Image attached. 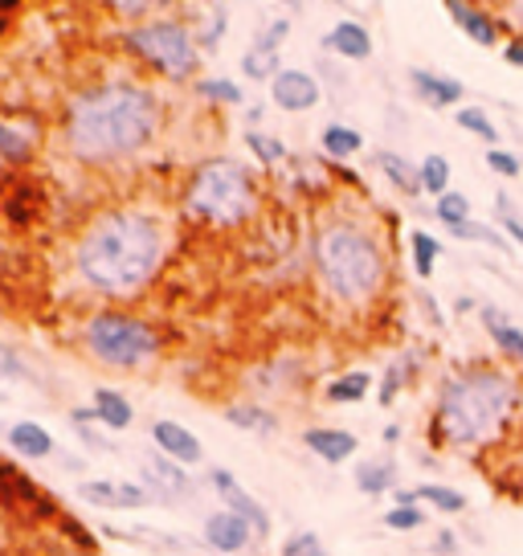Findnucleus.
Listing matches in <instances>:
<instances>
[{
	"mask_svg": "<svg viewBox=\"0 0 523 556\" xmlns=\"http://www.w3.org/2000/svg\"><path fill=\"white\" fill-rule=\"evenodd\" d=\"M368 372H348V377H340V381L328 384V397L332 401H360L368 393Z\"/></svg>",
	"mask_w": 523,
	"mask_h": 556,
	"instance_id": "obj_32",
	"label": "nucleus"
},
{
	"mask_svg": "<svg viewBox=\"0 0 523 556\" xmlns=\"http://www.w3.org/2000/svg\"><path fill=\"white\" fill-rule=\"evenodd\" d=\"M270 99L282 111H311L319 103V83H315L307 70H282L279 78L270 83Z\"/></svg>",
	"mask_w": 523,
	"mask_h": 556,
	"instance_id": "obj_9",
	"label": "nucleus"
},
{
	"mask_svg": "<svg viewBox=\"0 0 523 556\" xmlns=\"http://www.w3.org/2000/svg\"><path fill=\"white\" fill-rule=\"evenodd\" d=\"M201 94L213 99V103H242V87H233L229 78H209V83H201Z\"/></svg>",
	"mask_w": 523,
	"mask_h": 556,
	"instance_id": "obj_38",
	"label": "nucleus"
},
{
	"mask_svg": "<svg viewBox=\"0 0 523 556\" xmlns=\"http://www.w3.org/2000/svg\"><path fill=\"white\" fill-rule=\"evenodd\" d=\"M242 70L245 78H254V83H275L282 70H279V50H266V46H254V50L242 58Z\"/></svg>",
	"mask_w": 523,
	"mask_h": 556,
	"instance_id": "obj_22",
	"label": "nucleus"
},
{
	"mask_svg": "<svg viewBox=\"0 0 523 556\" xmlns=\"http://www.w3.org/2000/svg\"><path fill=\"white\" fill-rule=\"evenodd\" d=\"M9 442H13V451L25 454V458H46V454L53 451L50 430H41L37 421H17V426L9 430Z\"/></svg>",
	"mask_w": 523,
	"mask_h": 556,
	"instance_id": "obj_17",
	"label": "nucleus"
},
{
	"mask_svg": "<svg viewBox=\"0 0 523 556\" xmlns=\"http://www.w3.org/2000/svg\"><path fill=\"white\" fill-rule=\"evenodd\" d=\"M94 417L103 421L106 430H127L131 426V401L123 397V393H115V389H99L94 393Z\"/></svg>",
	"mask_w": 523,
	"mask_h": 556,
	"instance_id": "obj_16",
	"label": "nucleus"
},
{
	"mask_svg": "<svg viewBox=\"0 0 523 556\" xmlns=\"http://www.w3.org/2000/svg\"><path fill=\"white\" fill-rule=\"evenodd\" d=\"M413 87H418V94L430 106H454L458 99H462V94H467V87H462L458 78H446V74H430V70H413Z\"/></svg>",
	"mask_w": 523,
	"mask_h": 556,
	"instance_id": "obj_14",
	"label": "nucleus"
},
{
	"mask_svg": "<svg viewBox=\"0 0 523 556\" xmlns=\"http://www.w3.org/2000/svg\"><path fill=\"white\" fill-rule=\"evenodd\" d=\"M286 34H291V21H270V25H266V34L258 37V46H266V50H279L282 41H286Z\"/></svg>",
	"mask_w": 523,
	"mask_h": 556,
	"instance_id": "obj_39",
	"label": "nucleus"
},
{
	"mask_svg": "<svg viewBox=\"0 0 523 556\" xmlns=\"http://www.w3.org/2000/svg\"><path fill=\"white\" fill-rule=\"evenodd\" d=\"M365 148V136L356 131V127H344V123H332L328 131H323V152L332 160H348L356 156Z\"/></svg>",
	"mask_w": 523,
	"mask_h": 556,
	"instance_id": "obj_21",
	"label": "nucleus"
},
{
	"mask_svg": "<svg viewBox=\"0 0 523 556\" xmlns=\"http://www.w3.org/2000/svg\"><path fill=\"white\" fill-rule=\"evenodd\" d=\"M0 495H4V504H41V495L29 483V475H21L9 463H0Z\"/></svg>",
	"mask_w": 523,
	"mask_h": 556,
	"instance_id": "obj_20",
	"label": "nucleus"
},
{
	"mask_svg": "<svg viewBox=\"0 0 523 556\" xmlns=\"http://www.w3.org/2000/svg\"><path fill=\"white\" fill-rule=\"evenodd\" d=\"M409 245H413V262H418V275H421V278H430V275H434L437 254H442V245H437V238H430L425 229H418V233H409Z\"/></svg>",
	"mask_w": 523,
	"mask_h": 556,
	"instance_id": "obj_29",
	"label": "nucleus"
},
{
	"mask_svg": "<svg viewBox=\"0 0 523 556\" xmlns=\"http://www.w3.org/2000/svg\"><path fill=\"white\" fill-rule=\"evenodd\" d=\"M34 152V139L29 131H21L17 123H0V160H13V164H25Z\"/></svg>",
	"mask_w": 523,
	"mask_h": 556,
	"instance_id": "obj_24",
	"label": "nucleus"
},
{
	"mask_svg": "<svg viewBox=\"0 0 523 556\" xmlns=\"http://www.w3.org/2000/svg\"><path fill=\"white\" fill-rule=\"evenodd\" d=\"M209 479H213V486H217V495L229 504V511H233V516H242V520L250 523L258 536H266V532H270V516H266V507H262L254 495H245L242 486H238V479H233L226 467H213Z\"/></svg>",
	"mask_w": 523,
	"mask_h": 556,
	"instance_id": "obj_8",
	"label": "nucleus"
},
{
	"mask_svg": "<svg viewBox=\"0 0 523 556\" xmlns=\"http://www.w3.org/2000/svg\"><path fill=\"white\" fill-rule=\"evenodd\" d=\"M74 156L115 160L140 152L156 136V99L131 83H111L90 94H78L66 119Z\"/></svg>",
	"mask_w": 523,
	"mask_h": 556,
	"instance_id": "obj_1",
	"label": "nucleus"
},
{
	"mask_svg": "<svg viewBox=\"0 0 523 556\" xmlns=\"http://www.w3.org/2000/svg\"><path fill=\"white\" fill-rule=\"evenodd\" d=\"M0 372H13V377H25V365H21L13 352H4L0 348Z\"/></svg>",
	"mask_w": 523,
	"mask_h": 556,
	"instance_id": "obj_41",
	"label": "nucleus"
},
{
	"mask_svg": "<svg viewBox=\"0 0 523 556\" xmlns=\"http://www.w3.org/2000/svg\"><path fill=\"white\" fill-rule=\"evenodd\" d=\"M421 189L434 192V197H446L450 192V164H446V156H425L421 160Z\"/></svg>",
	"mask_w": 523,
	"mask_h": 556,
	"instance_id": "obj_26",
	"label": "nucleus"
},
{
	"mask_svg": "<svg viewBox=\"0 0 523 556\" xmlns=\"http://www.w3.org/2000/svg\"><path fill=\"white\" fill-rule=\"evenodd\" d=\"M87 348L111 368H140L160 352V336L143 319L103 312L87 324Z\"/></svg>",
	"mask_w": 523,
	"mask_h": 556,
	"instance_id": "obj_6",
	"label": "nucleus"
},
{
	"mask_svg": "<svg viewBox=\"0 0 523 556\" xmlns=\"http://www.w3.org/2000/svg\"><path fill=\"white\" fill-rule=\"evenodd\" d=\"M160 266V229L143 213L99 217L78 242V270L94 291L131 295Z\"/></svg>",
	"mask_w": 523,
	"mask_h": 556,
	"instance_id": "obj_2",
	"label": "nucleus"
},
{
	"mask_svg": "<svg viewBox=\"0 0 523 556\" xmlns=\"http://www.w3.org/2000/svg\"><path fill=\"white\" fill-rule=\"evenodd\" d=\"M487 164L499 176H520V160L511 156V152H499V148H495V152H487Z\"/></svg>",
	"mask_w": 523,
	"mask_h": 556,
	"instance_id": "obj_40",
	"label": "nucleus"
},
{
	"mask_svg": "<svg viewBox=\"0 0 523 556\" xmlns=\"http://www.w3.org/2000/svg\"><path fill=\"white\" fill-rule=\"evenodd\" d=\"M377 168L401 192H421V173L405 156H397V152H377Z\"/></svg>",
	"mask_w": 523,
	"mask_h": 556,
	"instance_id": "obj_19",
	"label": "nucleus"
},
{
	"mask_svg": "<svg viewBox=\"0 0 523 556\" xmlns=\"http://www.w3.org/2000/svg\"><path fill=\"white\" fill-rule=\"evenodd\" d=\"M356 483H360L365 495H381V491L393 486V467L388 463H365V467L356 470Z\"/></svg>",
	"mask_w": 523,
	"mask_h": 556,
	"instance_id": "obj_31",
	"label": "nucleus"
},
{
	"mask_svg": "<svg viewBox=\"0 0 523 556\" xmlns=\"http://www.w3.org/2000/svg\"><path fill=\"white\" fill-rule=\"evenodd\" d=\"M515 13H520V17H523V4H515Z\"/></svg>",
	"mask_w": 523,
	"mask_h": 556,
	"instance_id": "obj_44",
	"label": "nucleus"
},
{
	"mask_svg": "<svg viewBox=\"0 0 523 556\" xmlns=\"http://www.w3.org/2000/svg\"><path fill=\"white\" fill-rule=\"evenodd\" d=\"M483 324H487L490 328V336H495V344L503 348L507 356H515V361H523V331L520 328H511V324H507L503 315L499 312H483Z\"/></svg>",
	"mask_w": 523,
	"mask_h": 556,
	"instance_id": "obj_23",
	"label": "nucleus"
},
{
	"mask_svg": "<svg viewBox=\"0 0 523 556\" xmlns=\"http://www.w3.org/2000/svg\"><path fill=\"white\" fill-rule=\"evenodd\" d=\"M82 491V500L87 504H99V507H143L148 504V486H136V483H115V479H90V483L78 486Z\"/></svg>",
	"mask_w": 523,
	"mask_h": 556,
	"instance_id": "obj_11",
	"label": "nucleus"
},
{
	"mask_svg": "<svg viewBox=\"0 0 523 556\" xmlns=\"http://www.w3.org/2000/svg\"><path fill=\"white\" fill-rule=\"evenodd\" d=\"M503 58L511 62V66L523 70V37H520V41H507V46H503Z\"/></svg>",
	"mask_w": 523,
	"mask_h": 556,
	"instance_id": "obj_42",
	"label": "nucleus"
},
{
	"mask_svg": "<svg viewBox=\"0 0 523 556\" xmlns=\"http://www.w3.org/2000/svg\"><path fill=\"white\" fill-rule=\"evenodd\" d=\"M250 536H254V528L242 516H233V511H213L209 520H205V540L217 553H242Z\"/></svg>",
	"mask_w": 523,
	"mask_h": 556,
	"instance_id": "obj_12",
	"label": "nucleus"
},
{
	"mask_svg": "<svg viewBox=\"0 0 523 556\" xmlns=\"http://www.w3.org/2000/svg\"><path fill=\"white\" fill-rule=\"evenodd\" d=\"M450 233L454 238H462V242H483V245H495V250H507V238L490 226H474V222H467V226L450 229Z\"/></svg>",
	"mask_w": 523,
	"mask_h": 556,
	"instance_id": "obj_34",
	"label": "nucleus"
},
{
	"mask_svg": "<svg viewBox=\"0 0 523 556\" xmlns=\"http://www.w3.org/2000/svg\"><path fill=\"white\" fill-rule=\"evenodd\" d=\"M152 438H156V446L164 451V458H173L176 467H192V463L205 458V446L196 442V434L184 430V426H176V421H156Z\"/></svg>",
	"mask_w": 523,
	"mask_h": 556,
	"instance_id": "obj_10",
	"label": "nucleus"
},
{
	"mask_svg": "<svg viewBox=\"0 0 523 556\" xmlns=\"http://www.w3.org/2000/svg\"><path fill=\"white\" fill-rule=\"evenodd\" d=\"M245 143H250V148L258 152V160H266V164H279V160L286 156V143L275 139V136H262V131H250Z\"/></svg>",
	"mask_w": 523,
	"mask_h": 556,
	"instance_id": "obj_35",
	"label": "nucleus"
},
{
	"mask_svg": "<svg viewBox=\"0 0 523 556\" xmlns=\"http://www.w3.org/2000/svg\"><path fill=\"white\" fill-rule=\"evenodd\" d=\"M315 266L328 282V291L344 303H365L381 291L384 282V258L381 245L368 238L360 226L352 222H335V226L319 229L315 238Z\"/></svg>",
	"mask_w": 523,
	"mask_h": 556,
	"instance_id": "obj_4",
	"label": "nucleus"
},
{
	"mask_svg": "<svg viewBox=\"0 0 523 556\" xmlns=\"http://www.w3.org/2000/svg\"><path fill=\"white\" fill-rule=\"evenodd\" d=\"M425 523V511L418 507H393V511H384V528H393V532H413Z\"/></svg>",
	"mask_w": 523,
	"mask_h": 556,
	"instance_id": "obj_36",
	"label": "nucleus"
},
{
	"mask_svg": "<svg viewBox=\"0 0 523 556\" xmlns=\"http://www.w3.org/2000/svg\"><path fill=\"white\" fill-rule=\"evenodd\" d=\"M458 127H462V131H474L479 139H487V143H495V139H499L495 123H490L479 106H462V111H458Z\"/></svg>",
	"mask_w": 523,
	"mask_h": 556,
	"instance_id": "obj_33",
	"label": "nucleus"
},
{
	"mask_svg": "<svg viewBox=\"0 0 523 556\" xmlns=\"http://www.w3.org/2000/svg\"><path fill=\"white\" fill-rule=\"evenodd\" d=\"M127 46L140 53L143 62H152L160 66L168 78H189L192 70H196V41L184 25H176V21H156V25H140V29H131L127 34Z\"/></svg>",
	"mask_w": 523,
	"mask_h": 556,
	"instance_id": "obj_7",
	"label": "nucleus"
},
{
	"mask_svg": "<svg viewBox=\"0 0 523 556\" xmlns=\"http://www.w3.org/2000/svg\"><path fill=\"white\" fill-rule=\"evenodd\" d=\"M303 442L311 446V454H319L323 463H344V458H352L356 454V434H348V430H328V426H315V430H307L303 434Z\"/></svg>",
	"mask_w": 523,
	"mask_h": 556,
	"instance_id": "obj_13",
	"label": "nucleus"
},
{
	"mask_svg": "<svg viewBox=\"0 0 523 556\" xmlns=\"http://www.w3.org/2000/svg\"><path fill=\"white\" fill-rule=\"evenodd\" d=\"M503 226H507V233H511V238H515V242L523 245V226H520V222H515V217H511V213H507V217H503Z\"/></svg>",
	"mask_w": 523,
	"mask_h": 556,
	"instance_id": "obj_43",
	"label": "nucleus"
},
{
	"mask_svg": "<svg viewBox=\"0 0 523 556\" xmlns=\"http://www.w3.org/2000/svg\"><path fill=\"white\" fill-rule=\"evenodd\" d=\"M418 500L434 504L437 511H462V507H467V495H462V491H454V486H437V483H421Z\"/></svg>",
	"mask_w": 523,
	"mask_h": 556,
	"instance_id": "obj_28",
	"label": "nucleus"
},
{
	"mask_svg": "<svg viewBox=\"0 0 523 556\" xmlns=\"http://www.w3.org/2000/svg\"><path fill=\"white\" fill-rule=\"evenodd\" d=\"M189 208L213 226H238L254 208V180L229 156L205 160L189 180Z\"/></svg>",
	"mask_w": 523,
	"mask_h": 556,
	"instance_id": "obj_5",
	"label": "nucleus"
},
{
	"mask_svg": "<svg viewBox=\"0 0 523 556\" xmlns=\"http://www.w3.org/2000/svg\"><path fill=\"white\" fill-rule=\"evenodd\" d=\"M328 46L335 53L352 58V62H365L368 53H372V37H368V29L360 21H340L332 34H328Z\"/></svg>",
	"mask_w": 523,
	"mask_h": 556,
	"instance_id": "obj_15",
	"label": "nucleus"
},
{
	"mask_svg": "<svg viewBox=\"0 0 523 556\" xmlns=\"http://www.w3.org/2000/svg\"><path fill=\"white\" fill-rule=\"evenodd\" d=\"M437 217L446 222L450 229H458V226H467L471 222V201L462 197V192H446V197H437Z\"/></svg>",
	"mask_w": 523,
	"mask_h": 556,
	"instance_id": "obj_30",
	"label": "nucleus"
},
{
	"mask_svg": "<svg viewBox=\"0 0 523 556\" xmlns=\"http://www.w3.org/2000/svg\"><path fill=\"white\" fill-rule=\"evenodd\" d=\"M511 409H515V381L511 377H503V372H467V377H454L442 389L437 421H442V434L450 438L454 446H479L503 426Z\"/></svg>",
	"mask_w": 523,
	"mask_h": 556,
	"instance_id": "obj_3",
	"label": "nucleus"
},
{
	"mask_svg": "<svg viewBox=\"0 0 523 556\" xmlns=\"http://www.w3.org/2000/svg\"><path fill=\"white\" fill-rule=\"evenodd\" d=\"M143 470H148V475H156V483L164 486L168 495H184V491H189V479H184V470L176 467L173 458H168V463H164V458H148Z\"/></svg>",
	"mask_w": 523,
	"mask_h": 556,
	"instance_id": "obj_27",
	"label": "nucleus"
},
{
	"mask_svg": "<svg viewBox=\"0 0 523 556\" xmlns=\"http://www.w3.org/2000/svg\"><path fill=\"white\" fill-rule=\"evenodd\" d=\"M226 417L233 426H242V430H254V434H275V430H279V417L266 414V409H254V405H238V409H229Z\"/></svg>",
	"mask_w": 523,
	"mask_h": 556,
	"instance_id": "obj_25",
	"label": "nucleus"
},
{
	"mask_svg": "<svg viewBox=\"0 0 523 556\" xmlns=\"http://www.w3.org/2000/svg\"><path fill=\"white\" fill-rule=\"evenodd\" d=\"M446 13H450V17H458V25L467 29V37H474L479 46H495V21H490L483 9H471V4H458V0H450V4H446Z\"/></svg>",
	"mask_w": 523,
	"mask_h": 556,
	"instance_id": "obj_18",
	"label": "nucleus"
},
{
	"mask_svg": "<svg viewBox=\"0 0 523 556\" xmlns=\"http://www.w3.org/2000/svg\"><path fill=\"white\" fill-rule=\"evenodd\" d=\"M282 556H328V548L319 544L315 532H298V536H291L282 544Z\"/></svg>",
	"mask_w": 523,
	"mask_h": 556,
	"instance_id": "obj_37",
	"label": "nucleus"
}]
</instances>
